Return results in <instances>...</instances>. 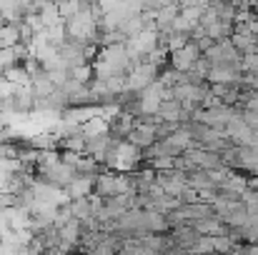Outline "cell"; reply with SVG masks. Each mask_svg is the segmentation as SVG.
Listing matches in <instances>:
<instances>
[{"mask_svg": "<svg viewBox=\"0 0 258 255\" xmlns=\"http://www.w3.org/2000/svg\"><path fill=\"white\" fill-rule=\"evenodd\" d=\"M156 78H158V65H153V63H148V60H141L138 65H133V68L125 73L128 90H133V93H138L141 88L153 83Z\"/></svg>", "mask_w": 258, "mask_h": 255, "instance_id": "6da1fadb", "label": "cell"}, {"mask_svg": "<svg viewBox=\"0 0 258 255\" xmlns=\"http://www.w3.org/2000/svg\"><path fill=\"white\" fill-rule=\"evenodd\" d=\"M203 53H201V48L193 43V40H188L183 48H178V50H173L168 53V65L175 68V70H180V73H185L198 58H201Z\"/></svg>", "mask_w": 258, "mask_h": 255, "instance_id": "7a4b0ae2", "label": "cell"}, {"mask_svg": "<svg viewBox=\"0 0 258 255\" xmlns=\"http://www.w3.org/2000/svg\"><path fill=\"white\" fill-rule=\"evenodd\" d=\"M93 183H95V175H81V173H76V178H73L63 190L68 193L71 200H76V198H86V195L93 193Z\"/></svg>", "mask_w": 258, "mask_h": 255, "instance_id": "3957f363", "label": "cell"}, {"mask_svg": "<svg viewBox=\"0 0 258 255\" xmlns=\"http://www.w3.org/2000/svg\"><path fill=\"white\" fill-rule=\"evenodd\" d=\"M103 133H108V120L103 115H93V118H88L86 123H81V135L86 140L95 138V135H103Z\"/></svg>", "mask_w": 258, "mask_h": 255, "instance_id": "277c9868", "label": "cell"}, {"mask_svg": "<svg viewBox=\"0 0 258 255\" xmlns=\"http://www.w3.org/2000/svg\"><path fill=\"white\" fill-rule=\"evenodd\" d=\"M0 15L5 18V23H20L25 13L18 0H0Z\"/></svg>", "mask_w": 258, "mask_h": 255, "instance_id": "5b68a950", "label": "cell"}, {"mask_svg": "<svg viewBox=\"0 0 258 255\" xmlns=\"http://www.w3.org/2000/svg\"><path fill=\"white\" fill-rule=\"evenodd\" d=\"M146 165H151L153 170H171L173 168V155H156V158H148L143 160Z\"/></svg>", "mask_w": 258, "mask_h": 255, "instance_id": "8992f818", "label": "cell"}, {"mask_svg": "<svg viewBox=\"0 0 258 255\" xmlns=\"http://www.w3.org/2000/svg\"><path fill=\"white\" fill-rule=\"evenodd\" d=\"M246 188H251V190H258V175H248V185Z\"/></svg>", "mask_w": 258, "mask_h": 255, "instance_id": "52a82bcc", "label": "cell"}, {"mask_svg": "<svg viewBox=\"0 0 258 255\" xmlns=\"http://www.w3.org/2000/svg\"><path fill=\"white\" fill-rule=\"evenodd\" d=\"M3 25H5V18H3V15H0V28H3Z\"/></svg>", "mask_w": 258, "mask_h": 255, "instance_id": "ba28073f", "label": "cell"}]
</instances>
